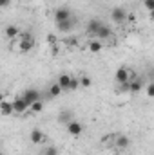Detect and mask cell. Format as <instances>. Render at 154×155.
I'll return each instance as SVG.
<instances>
[{
  "label": "cell",
  "instance_id": "cell-18",
  "mask_svg": "<svg viewBox=\"0 0 154 155\" xmlns=\"http://www.w3.org/2000/svg\"><path fill=\"white\" fill-rule=\"evenodd\" d=\"M60 94H62L60 85H58V83H53V85L49 87V97H58Z\"/></svg>",
  "mask_w": 154,
  "mask_h": 155
},
{
  "label": "cell",
  "instance_id": "cell-9",
  "mask_svg": "<svg viewBox=\"0 0 154 155\" xmlns=\"http://www.w3.org/2000/svg\"><path fill=\"white\" fill-rule=\"evenodd\" d=\"M13 103V112H16V114H24L27 108H29V105L22 99V97H16L15 101H11Z\"/></svg>",
  "mask_w": 154,
  "mask_h": 155
},
{
  "label": "cell",
  "instance_id": "cell-14",
  "mask_svg": "<svg viewBox=\"0 0 154 155\" xmlns=\"http://www.w3.org/2000/svg\"><path fill=\"white\" fill-rule=\"evenodd\" d=\"M33 47H35V41H33V38L20 40V51H22V52H29Z\"/></svg>",
  "mask_w": 154,
  "mask_h": 155
},
{
  "label": "cell",
  "instance_id": "cell-5",
  "mask_svg": "<svg viewBox=\"0 0 154 155\" xmlns=\"http://www.w3.org/2000/svg\"><path fill=\"white\" fill-rule=\"evenodd\" d=\"M134 76L127 67H120L118 71H116V74H114V79H116V83L120 85V83H125V81H129L131 78Z\"/></svg>",
  "mask_w": 154,
  "mask_h": 155
},
{
  "label": "cell",
  "instance_id": "cell-12",
  "mask_svg": "<svg viewBox=\"0 0 154 155\" xmlns=\"http://www.w3.org/2000/svg\"><path fill=\"white\" fill-rule=\"evenodd\" d=\"M29 139H31V143H35V144H40V143H44L45 135H44V132H42V130L35 128V130H31V134H29Z\"/></svg>",
  "mask_w": 154,
  "mask_h": 155
},
{
  "label": "cell",
  "instance_id": "cell-24",
  "mask_svg": "<svg viewBox=\"0 0 154 155\" xmlns=\"http://www.w3.org/2000/svg\"><path fill=\"white\" fill-rule=\"evenodd\" d=\"M145 90H147V96H149V97H152V96H154V83H152V81H149V85H147V88H145Z\"/></svg>",
  "mask_w": 154,
  "mask_h": 155
},
{
  "label": "cell",
  "instance_id": "cell-4",
  "mask_svg": "<svg viewBox=\"0 0 154 155\" xmlns=\"http://www.w3.org/2000/svg\"><path fill=\"white\" fill-rule=\"evenodd\" d=\"M69 18H73V15H71V9L67 5H62V7H58L54 11V22L56 24L58 22H64V20H69Z\"/></svg>",
  "mask_w": 154,
  "mask_h": 155
},
{
  "label": "cell",
  "instance_id": "cell-13",
  "mask_svg": "<svg viewBox=\"0 0 154 155\" xmlns=\"http://www.w3.org/2000/svg\"><path fill=\"white\" fill-rule=\"evenodd\" d=\"M69 81H71V76L69 74H60L58 76V85H60V88H62V92H69Z\"/></svg>",
  "mask_w": 154,
  "mask_h": 155
},
{
  "label": "cell",
  "instance_id": "cell-11",
  "mask_svg": "<svg viewBox=\"0 0 154 155\" xmlns=\"http://www.w3.org/2000/svg\"><path fill=\"white\" fill-rule=\"evenodd\" d=\"M111 35H113V31H111V27L103 24V25H102V27L98 29V33H96L94 36H96V38H98L100 41H102V40H107V38H111Z\"/></svg>",
  "mask_w": 154,
  "mask_h": 155
},
{
  "label": "cell",
  "instance_id": "cell-21",
  "mask_svg": "<svg viewBox=\"0 0 154 155\" xmlns=\"http://www.w3.org/2000/svg\"><path fill=\"white\" fill-rule=\"evenodd\" d=\"M31 112H35V114H38V112H42V108H44V105H42V101H35L31 107Z\"/></svg>",
  "mask_w": 154,
  "mask_h": 155
},
{
  "label": "cell",
  "instance_id": "cell-6",
  "mask_svg": "<svg viewBox=\"0 0 154 155\" xmlns=\"http://www.w3.org/2000/svg\"><path fill=\"white\" fill-rule=\"evenodd\" d=\"M67 132H69V135H73V137H78V135H82V132H83V126H82V123H78V121H69L67 124Z\"/></svg>",
  "mask_w": 154,
  "mask_h": 155
},
{
  "label": "cell",
  "instance_id": "cell-19",
  "mask_svg": "<svg viewBox=\"0 0 154 155\" xmlns=\"http://www.w3.org/2000/svg\"><path fill=\"white\" fill-rule=\"evenodd\" d=\"M89 51H91V52H100V51H102V41H100V40H93V41L89 43Z\"/></svg>",
  "mask_w": 154,
  "mask_h": 155
},
{
  "label": "cell",
  "instance_id": "cell-3",
  "mask_svg": "<svg viewBox=\"0 0 154 155\" xmlns=\"http://www.w3.org/2000/svg\"><path fill=\"white\" fill-rule=\"evenodd\" d=\"M22 99L31 107L35 101H40V92L37 88H27V90H24V94H22Z\"/></svg>",
  "mask_w": 154,
  "mask_h": 155
},
{
  "label": "cell",
  "instance_id": "cell-28",
  "mask_svg": "<svg viewBox=\"0 0 154 155\" xmlns=\"http://www.w3.org/2000/svg\"><path fill=\"white\" fill-rule=\"evenodd\" d=\"M4 101V92H0V103Z\"/></svg>",
  "mask_w": 154,
  "mask_h": 155
},
{
  "label": "cell",
  "instance_id": "cell-10",
  "mask_svg": "<svg viewBox=\"0 0 154 155\" xmlns=\"http://www.w3.org/2000/svg\"><path fill=\"white\" fill-rule=\"evenodd\" d=\"M56 27H58V31H60V33H71V31H73V27H75V20H73V18H69V20H64V22H58V24H56Z\"/></svg>",
  "mask_w": 154,
  "mask_h": 155
},
{
  "label": "cell",
  "instance_id": "cell-23",
  "mask_svg": "<svg viewBox=\"0 0 154 155\" xmlns=\"http://www.w3.org/2000/svg\"><path fill=\"white\" fill-rule=\"evenodd\" d=\"M78 87H80V81H78L76 78H73V76H71V81H69V92L76 90Z\"/></svg>",
  "mask_w": 154,
  "mask_h": 155
},
{
  "label": "cell",
  "instance_id": "cell-29",
  "mask_svg": "<svg viewBox=\"0 0 154 155\" xmlns=\"http://www.w3.org/2000/svg\"><path fill=\"white\" fill-rule=\"evenodd\" d=\"M0 155H4V153H0Z\"/></svg>",
  "mask_w": 154,
  "mask_h": 155
},
{
  "label": "cell",
  "instance_id": "cell-2",
  "mask_svg": "<svg viewBox=\"0 0 154 155\" xmlns=\"http://www.w3.org/2000/svg\"><path fill=\"white\" fill-rule=\"evenodd\" d=\"M127 11H125V7H114L113 11H111V20L114 22V24H123V22H127Z\"/></svg>",
  "mask_w": 154,
  "mask_h": 155
},
{
  "label": "cell",
  "instance_id": "cell-8",
  "mask_svg": "<svg viewBox=\"0 0 154 155\" xmlns=\"http://www.w3.org/2000/svg\"><path fill=\"white\" fill-rule=\"evenodd\" d=\"M102 25H103V22H102L100 18H91V20H89V24H87V33H89L91 36H94Z\"/></svg>",
  "mask_w": 154,
  "mask_h": 155
},
{
  "label": "cell",
  "instance_id": "cell-20",
  "mask_svg": "<svg viewBox=\"0 0 154 155\" xmlns=\"http://www.w3.org/2000/svg\"><path fill=\"white\" fill-rule=\"evenodd\" d=\"M78 81H80V87H83V88H87V87H91V85H93V81H91V78H89V76H82Z\"/></svg>",
  "mask_w": 154,
  "mask_h": 155
},
{
  "label": "cell",
  "instance_id": "cell-17",
  "mask_svg": "<svg viewBox=\"0 0 154 155\" xmlns=\"http://www.w3.org/2000/svg\"><path fill=\"white\" fill-rule=\"evenodd\" d=\"M58 121H60L62 124H67L69 121H73V114H71L69 110H64V112H60V116H58Z\"/></svg>",
  "mask_w": 154,
  "mask_h": 155
},
{
  "label": "cell",
  "instance_id": "cell-15",
  "mask_svg": "<svg viewBox=\"0 0 154 155\" xmlns=\"http://www.w3.org/2000/svg\"><path fill=\"white\" fill-rule=\"evenodd\" d=\"M0 112H2V116H11L13 114V103L11 101H2L0 103Z\"/></svg>",
  "mask_w": 154,
  "mask_h": 155
},
{
  "label": "cell",
  "instance_id": "cell-22",
  "mask_svg": "<svg viewBox=\"0 0 154 155\" xmlns=\"http://www.w3.org/2000/svg\"><path fill=\"white\" fill-rule=\"evenodd\" d=\"M42 155H58V148H56V146H47V148L42 152Z\"/></svg>",
  "mask_w": 154,
  "mask_h": 155
},
{
  "label": "cell",
  "instance_id": "cell-7",
  "mask_svg": "<svg viewBox=\"0 0 154 155\" xmlns=\"http://www.w3.org/2000/svg\"><path fill=\"white\" fill-rule=\"evenodd\" d=\"M114 144H116V148H120V150H127L131 146V139L125 134H118V135H114Z\"/></svg>",
  "mask_w": 154,
  "mask_h": 155
},
{
  "label": "cell",
  "instance_id": "cell-26",
  "mask_svg": "<svg viewBox=\"0 0 154 155\" xmlns=\"http://www.w3.org/2000/svg\"><path fill=\"white\" fill-rule=\"evenodd\" d=\"M118 90H120V92H129V81L120 83V85H118Z\"/></svg>",
  "mask_w": 154,
  "mask_h": 155
},
{
  "label": "cell",
  "instance_id": "cell-16",
  "mask_svg": "<svg viewBox=\"0 0 154 155\" xmlns=\"http://www.w3.org/2000/svg\"><path fill=\"white\" fill-rule=\"evenodd\" d=\"M18 35H20V29L16 25H7L5 27V36L7 38H16Z\"/></svg>",
  "mask_w": 154,
  "mask_h": 155
},
{
  "label": "cell",
  "instance_id": "cell-27",
  "mask_svg": "<svg viewBox=\"0 0 154 155\" xmlns=\"http://www.w3.org/2000/svg\"><path fill=\"white\" fill-rule=\"evenodd\" d=\"M9 5H11V0H0V9L9 7Z\"/></svg>",
  "mask_w": 154,
  "mask_h": 155
},
{
  "label": "cell",
  "instance_id": "cell-1",
  "mask_svg": "<svg viewBox=\"0 0 154 155\" xmlns=\"http://www.w3.org/2000/svg\"><path fill=\"white\" fill-rule=\"evenodd\" d=\"M143 85H145V83H143V78L134 74V76L129 79V92H131V94H138V92H142Z\"/></svg>",
  "mask_w": 154,
  "mask_h": 155
},
{
  "label": "cell",
  "instance_id": "cell-25",
  "mask_svg": "<svg viewBox=\"0 0 154 155\" xmlns=\"http://www.w3.org/2000/svg\"><path fill=\"white\" fill-rule=\"evenodd\" d=\"M143 5L147 11H152L154 9V0H143Z\"/></svg>",
  "mask_w": 154,
  "mask_h": 155
}]
</instances>
